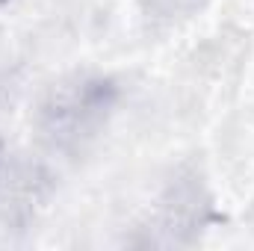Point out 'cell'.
<instances>
[{
  "label": "cell",
  "instance_id": "1",
  "mask_svg": "<svg viewBox=\"0 0 254 251\" xmlns=\"http://www.w3.org/2000/svg\"><path fill=\"white\" fill-rule=\"evenodd\" d=\"M113 107V83L98 77H77L63 83L51 92V98L42 104V130L45 136L60 145L71 148L104 125L107 113Z\"/></svg>",
  "mask_w": 254,
  "mask_h": 251
},
{
  "label": "cell",
  "instance_id": "2",
  "mask_svg": "<svg viewBox=\"0 0 254 251\" xmlns=\"http://www.w3.org/2000/svg\"><path fill=\"white\" fill-rule=\"evenodd\" d=\"M6 175H9V154H6V145L0 139V192L6 189Z\"/></svg>",
  "mask_w": 254,
  "mask_h": 251
}]
</instances>
